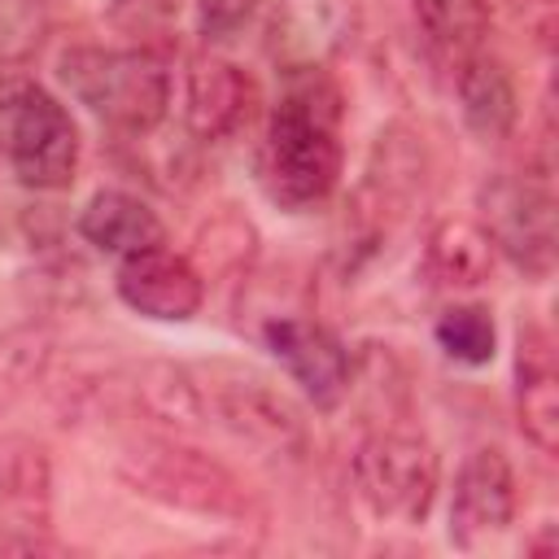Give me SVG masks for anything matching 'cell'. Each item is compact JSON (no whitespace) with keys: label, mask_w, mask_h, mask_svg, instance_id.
Masks as SVG:
<instances>
[{"label":"cell","mask_w":559,"mask_h":559,"mask_svg":"<svg viewBox=\"0 0 559 559\" xmlns=\"http://www.w3.org/2000/svg\"><path fill=\"white\" fill-rule=\"evenodd\" d=\"M515 467L498 445H476L454 476L450 489V542L459 550H480L515 520Z\"/></svg>","instance_id":"9"},{"label":"cell","mask_w":559,"mask_h":559,"mask_svg":"<svg viewBox=\"0 0 559 559\" xmlns=\"http://www.w3.org/2000/svg\"><path fill=\"white\" fill-rule=\"evenodd\" d=\"M52 35L48 0H0V70L26 66Z\"/></svg>","instance_id":"22"},{"label":"cell","mask_w":559,"mask_h":559,"mask_svg":"<svg viewBox=\"0 0 559 559\" xmlns=\"http://www.w3.org/2000/svg\"><path fill=\"white\" fill-rule=\"evenodd\" d=\"M61 83L66 92L105 127L122 135H148L162 127L170 109V70L157 48L127 44V48H100L79 44L61 57Z\"/></svg>","instance_id":"2"},{"label":"cell","mask_w":559,"mask_h":559,"mask_svg":"<svg viewBox=\"0 0 559 559\" xmlns=\"http://www.w3.org/2000/svg\"><path fill=\"white\" fill-rule=\"evenodd\" d=\"M515 419L528 445L542 454L559 450V371L555 341L542 323H520L515 332Z\"/></svg>","instance_id":"14"},{"label":"cell","mask_w":559,"mask_h":559,"mask_svg":"<svg viewBox=\"0 0 559 559\" xmlns=\"http://www.w3.org/2000/svg\"><path fill=\"white\" fill-rule=\"evenodd\" d=\"M493 240L476 218H441L424 240V275L432 288L467 293L493 275Z\"/></svg>","instance_id":"17"},{"label":"cell","mask_w":559,"mask_h":559,"mask_svg":"<svg viewBox=\"0 0 559 559\" xmlns=\"http://www.w3.org/2000/svg\"><path fill=\"white\" fill-rule=\"evenodd\" d=\"M48 459L39 445L0 454V515L13 528H48Z\"/></svg>","instance_id":"18"},{"label":"cell","mask_w":559,"mask_h":559,"mask_svg":"<svg viewBox=\"0 0 559 559\" xmlns=\"http://www.w3.org/2000/svg\"><path fill=\"white\" fill-rule=\"evenodd\" d=\"M127 485L170 511L227 520V524H253L262 520L258 498L245 489V480L218 463L214 454H201L192 445H179L170 437H144L122 450L118 459Z\"/></svg>","instance_id":"3"},{"label":"cell","mask_w":559,"mask_h":559,"mask_svg":"<svg viewBox=\"0 0 559 559\" xmlns=\"http://www.w3.org/2000/svg\"><path fill=\"white\" fill-rule=\"evenodd\" d=\"M258 105L253 79L218 57V52H197L183 70V127L197 144H223L236 131L249 127Z\"/></svg>","instance_id":"13"},{"label":"cell","mask_w":559,"mask_h":559,"mask_svg":"<svg viewBox=\"0 0 559 559\" xmlns=\"http://www.w3.org/2000/svg\"><path fill=\"white\" fill-rule=\"evenodd\" d=\"M358 31V0H275L266 17V52L275 70H328Z\"/></svg>","instance_id":"10"},{"label":"cell","mask_w":559,"mask_h":559,"mask_svg":"<svg viewBox=\"0 0 559 559\" xmlns=\"http://www.w3.org/2000/svg\"><path fill=\"white\" fill-rule=\"evenodd\" d=\"M197 389H201V406H210V415H218V424L240 441L271 454L306 450V424L297 406L284 393H275L266 380L249 371H227V376H210V384Z\"/></svg>","instance_id":"8"},{"label":"cell","mask_w":559,"mask_h":559,"mask_svg":"<svg viewBox=\"0 0 559 559\" xmlns=\"http://www.w3.org/2000/svg\"><path fill=\"white\" fill-rule=\"evenodd\" d=\"M476 210L493 253L507 258L520 275L546 280L555 271V197L546 175L493 170L476 192Z\"/></svg>","instance_id":"6"},{"label":"cell","mask_w":559,"mask_h":559,"mask_svg":"<svg viewBox=\"0 0 559 559\" xmlns=\"http://www.w3.org/2000/svg\"><path fill=\"white\" fill-rule=\"evenodd\" d=\"M253 249H258L253 223L240 214H218L197 236V271L205 284L218 275H240V271H249Z\"/></svg>","instance_id":"21"},{"label":"cell","mask_w":559,"mask_h":559,"mask_svg":"<svg viewBox=\"0 0 559 559\" xmlns=\"http://www.w3.org/2000/svg\"><path fill=\"white\" fill-rule=\"evenodd\" d=\"M345 96L328 70H288L284 92L271 105L258 175L266 197L288 214L319 210L345 170Z\"/></svg>","instance_id":"1"},{"label":"cell","mask_w":559,"mask_h":559,"mask_svg":"<svg viewBox=\"0 0 559 559\" xmlns=\"http://www.w3.org/2000/svg\"><path fill=\"white\" fill-rule=\"evenodd\" d=\"M415 4V22L424 31V39L459 61L476 48H485V35L493 26V0H411Z\"/></svg>","instance_id":"19"},{"label":"cell","mask_w":559,"mask_h":559,"mask_svg":"<svg viewBox=\"0 0 559 559\" xmlns=\"http://www.w3.org/2000/svg\"><path fill=\"white\" fill-rule=\"evenodd\" d=\"M175 4L179 0H109V22L135 44L153 48V39L166 35L175 22Z\"/></svg>","instance_id":"24"},{"label":"cell","mask_w":559,"mask_h":559,"mask_svg":"<svg viewBox=\"0 0 559 559\" xmlns=\"http://www.w3.org/2000/svg\"><path fill=\"white\" fill-rule=\"evenodd\" d=\"M262 345L319 411H336L345 402L354 384V358L328 323L306 314H271L262 323Z\"/></svg>","instance_id":"7"},{"label":"cell","mask_w":559,"mask_h":559,"mask_svg":"<svg viewBox=\"0 0 559 559\" xmlns=\"http://www.w3.org/2000/svg\"><path fill=\"white\" fill-rule=\"evenodd\" d=\"M79 236L105 253V258H131L140 249L166 245V223L157 218V210L148 201H140L127 188H100L87 197V205L74 218Z\"/></svg>","instance_id":"16"},{"label":"cell","mask_w":559,"mask_h":559,"mask_svg":"<svg viewBox=\"0 0 559 559\" xmlns=\"http://www.w3.org/2000/svg\"><path fill=\"white\" fill-rule=\"evenodd\" d=\"M266 0H197V31L205 44H227L236 39Z\"/></svg>","instance_id":"25"},{"label":"cell","mask_w":559,"mask_h":559,"mask_svg":"<svg viewBox=\"0 0 559 559\" xmlns=\"http://www.w3.org/2000/svg\"><path fill=\"white\" fill-rule=\"evenodd\" d=\"M437 349L459 367H485L498 354V323L480 301H454L432 323Z\"/></svg>","instance_id":"20"},{"label":"cell","mask_w":559,"mask_h":559,"mask_svg":"<svg viewBox=\"0 0 559 559\" xmlns=\"http://www.w3.org/2000/svg\"><path fill=\"white\" fill-rule=\"evenodd\" d=\"M524 17L537 31L542 44H550V26H555V0H524Z\"/></svg>","instance_id":"26"},{"label":"cell","mask_w":559,"mask_h":559,"mask_svg":"<svg viewBox=\"0 0 559 559\" xmlns=\"http://www.w3.org/2000/svg\"><path fill=\"white\" fill-rule=\"evenodd\" d=\"M79 127L31 74L0 70V157L31 192H61L79 175Z\"/></svg>","instance_id":"4"},{"label":"cell","mask_w":559,"mask_h":559,"mask_svg":"<svg viewBox=\"0 0 559 559\" xmlns=\"http://www.w3.org/2000/svg\"><path fill=\"white\" fill-rule=\"evenodd\" d=\"M114 293L127 310H135L153 323H188L205 306V280H201L197 262L166 245L118 258Z\"/></svg>","instance_id":"12"},{"label":"cell","mask_w":559,"mask_h":559,"mask_svg":"<svg viewBox=\"0 0 559 559\" xmlns=\"http://www.w3.org/2000/svg\"><path fill=\"white\" fill-rule=\"evenodd\" d=\"M349 480L362 511L380 524H424L437 498L441 459L419 432L376 428L354 445Z\"/></svg>","instance_id":"5"},{"label":"cell","mask_w":559,"mask_h":559,"mask_svg":"<svg viewBox=\"0 0 559 559\" xmlns=\"http://www.w3.org/2000/svg\"><path fill=\"white\" fill-rule=\"evenodd\" d=\"M454 96H459L463 127L476 140H485V144L511 140V131L520 122V92H515V79L502 57H493L485 48L459 57L454 61Z\"/></svg>","instance_id":"15"},{"label":"cell","mask_w":559,"mask_h":559,"mask_svg":"<svg viewBox=\"0 0 559 559\" xmlns=\"http://www.w3.org/2000/svg\"><path fill=\"white\" fill-rule=\"evenodd\" d=\"M48 354H52V336L44 328H13L9 336H0V411L39 380Z\"/></svg>","instance_id":"23"},{"label":"cell","mask_w":559,"mask_h":559,"mask_svg":"<svg viewBox=\"0 0 559 559\" xmlns=\"http://www.w3.org/2000/svg\"><path fill=\"white\" fill-rule=\"evenodd\" d=\"M424 175H428L424 140L406 122H389L371 144L358 188V227L371 245L389 223H397L415 205V197L424 192Z\"/></svg>","instance_id":"11"}]
</instances>
